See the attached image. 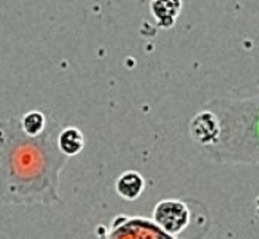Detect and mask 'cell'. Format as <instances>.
<instances>
[{"mask_svg":"<svg viewBox=\"0 0 259 239\" xmlns=\"http://www.w3.org/2000/svg\"><path fill=\"white\" fill-rule=\"evenodd\" d=\"M57 142H58V148L61 152L68 158L79 155L84 149V136L80 129L73 127V126L61 129Z\"/></svg>","mask_w":259,"mask_h":239,"instance_id":"cell-7","label":"cell"},{"mask_svg":"<svg viewBox=\"0 0 259 239\" xmlns=\"http://www.w3.org/2000/svg\"><path fill=\"white\" fill-rule=\"evenodd\" d=\"M204 108L220 119V139L203 148L217 162L259 164V96L256 98H215Z\"/></svg>","mask_w":259,"mask_h":239,"instance_id":"cell-2","label":"cell"},{"mask_svg":"<svg viewBox=\"0 0 259 239\" xmlns=\"http://www.w3.org/2000/svg\"><path fill=\"white\" fill-rule=\"evenodd\" d=\"M221 126L217 114L203 106L190 121V136L201 148H209L220 139Z\"/></svg>","mask_w":259,"mask_h":239,"instance_id":"cell-4","label":"cell"},{"mask_svg":"<svg viewBox=\"0 0 259 239\" xmlns=\"http://www.w3.org/2000/svg\"><path fill=\"white\" fill-rule=\"evenodd\" d=\"M20 123L21 129L24 130V133L27 136L36 138L46 130L49 119L46 118V114L41 112L40 109H31L21 115Z\"/></svg>","mask_w":259,"mask_h":239,"instance_id":"cell-8","label":"cell"},{"mask_svg":"<svg viewBox=\"0 0 259 239\" xmlns=\"http://www.w3.org/2000/svg\"><path fill=\"white\" fill-rule=\"evenodd\" d=\"M153 220L170 236L181 235L191 221V211L180 199H161L153 210Z\"/></svg>","mask_w":259,"mask_h":239,"instance_id":"cell-3","label":"cell"},{"mask_svg":"<svg viewBox=\"0 0 259 239\" xmlns=\"http://www.w3.org/2000/svg\"><path fill=\"white\" fill-rule=\"evenodd\" d=\"M60 124L49 119L36 138L27 136L18 117L0 123V201L5 204H58L60 173L67 164L58 148Z\"/></svg>","mask_w":259,"mask_h":239,"instance_id":"cell-1","label":"cell"},{"mask_svg":"<svg viewBox=\"0 0 259 239\" xmlns=\"http://www.w3.org/2000/svg\"><path fill=\"white\" fill-rule=\"evenodd\" d=\"M182 8V0H151L150 9L161 28L174 27Z\"/></svg>","mask_w":259,"mask_h":239,"instance_id":"cell-6","label":"cell"},{"mask_svg":"<svg viewBox=\"0 0 259 239\" xmlns=\"http://www.w3.org/2000/svg\"><path fill=\"white\" fill-rule=\"evenodd\" d=\"M256 213H258V216H259V197L258 199H256Z\"/></svg>","mask_w":259,"mask_h":239,"instance_id":"cell-9","label":"cell"},{"mask_svg":"<svg viewBox=\"0 0 259 239\" xmlns=\"http://www.w3.org/2000/svg\"><path fill=\"white\" fill-rule=\"evenodd\" d=\"M116 192L124 201H135L142 195L145 189V179L135 170L123 171L116 180Z\"/></svg>","mask_w":259,"mask_h":239,"instance_id":"cell-5","label":"cell"}]
</instances>
